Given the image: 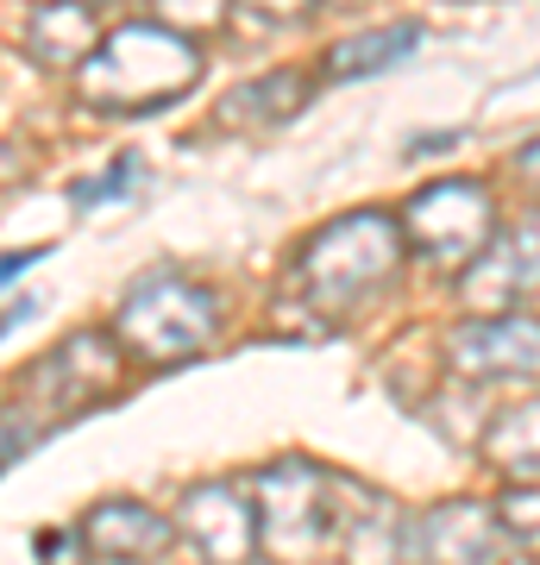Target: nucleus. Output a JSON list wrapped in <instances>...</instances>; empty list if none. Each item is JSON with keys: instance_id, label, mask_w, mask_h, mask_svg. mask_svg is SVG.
I'll return each instance as SVG.
<instances>
[{"instance_id": "ddd939ff", "label": "nucleus", "mask_w": 540, "mask_h": 565, "mask_svg": "<svg viewBox=\"0 0 540 565\" xmlns=\"http://www.w3.org/2000/svg\"><path fill=\"white\" fill-rule=\"evenodd\" d=\"M301 102H308V76L301 70H271L258 82H240L233 95L221 102V120L226 126H283L296 120Z\"/></svg>"}, {"instance_id": "6ab92c4d", "label": "nucleus", "mask_w": 540, "mask_h": 565, "mask_svg": "<svg viewBox=\"0 0 540 565\" xmlns=\"http://www.w3.org/2000/svg\"><path fill=\"white\" fill-rule=\"evenodd\" d=\"M82 553H88V546H82L76 527H70V534H39V559L44 565H82Z\"/></svg>"}, {"instance_id": "f257e3e1", "label": "nucleus", "mask_w": 540, "mask_h": 565, "mask_svg": "<svg viewBox=\"0 0 540 565\" xmlns=\"http://www.w3.org/2000/svg\"><path fill=\"white\" fill-rule=\"evenodd\" d=\"M201 82V51L158 20H126L76 63V102L95 114H158Z\"/></svg>"}, {"instance_id": "393cba45", "label": "nucleus", "mask_w": 540, "mask_h": 565, "mask_svg": "<svg viewBox=\"0 0 540 565\" xmlns=\"http://www.w3.org/2000/svg\"><path fill=\"white\" fill-rule=\"evenodd\" d=\"M233 565H271V559H258V553H245V559H233Z\"/></svg>"}, {"instance_id": "9d476101", "label": "nucleus", "mask_w": 540, "mask_h": 565, "mask_svg": "<svg viewBox=\"0 0 540 565\" xmlns=\"http://www.w3.org/2000/svg\"><path fill=\"white\" fill-rule=\"evenodd\" d=\"M82 546L95 559H120V565H145L163 559L170 541H177V522H163L151 503H133V497H114V503H95L82 515Z\"/></svg>"}, {"instance_id": "7ed1b4c3", "label": "nucleus", "mask_w": 540, "mask_h": 565, "mask_svg": "<svg viewBox=\"0 0 540 565\" xmlns=\"http://www.w3.org/2000/svg\"><path fill=\"white\" fill-rule=\"evenodd\" d=\"M221 333V302L189 277H145L126 289L120 315H114V340L145 364H182L201 359Z\"/></svg>"}, {"instance_id": "39448f33", "label": "nucleus", "mask_w": 540, "mask_h": 565, "mask_svg": "<svg viewBox=\"0 0 540 565\" xmlns=\"http://www.w3.org/2000/svg\"><path fill=\"white\" fill-rule=\"evenodd\" d=\"M490 239H497V202L472 177L427 182L415 202H409V214H402V245H415L421 258L446 264V270H459L465 258H478Z\"/></svg>"}, {"instance_id": "6e6552de", "label": "nucleus", "mask_w": 540, "mask_h": 565, "mask_svg": "<svg viewBox=\"0 0 540 565\" xmlns=\"http://www.w3.org/2000/svg\"><path fill=\"white\" fill-rule=\"evenodd\" d=\"M459 270V296L472 315H516V302L528 308V296H534V221H521L516 239L484 245Z\"/></svg>"}, {"instance_id": "4468645a", "label": "nucleus", "mask_w": 540, "mask_h": 565, "mask_svg": "<svg viewBox=\"0 0 540 565\" xmlns=\"http://www.w3.org/2000/svg\"><path fill=\"white\" fill-rule=\"evenodd\" d=\"M421 44V25L402 20V25H383V32H359V39H340L327 51V76L333 82H352V76H383L396 70L409 51Z\"/></svg>"}, {"instance_id": "4be33fe9", "label": "nucleus", "mask_w": 540, "mask_h": 565, "mask_svg": "<svg viewBox=\"0 0 540 565\" xmlns=\"http://www.w3.org/2000/svg\"><path fill=\"white\" fill-rule=\"evenodd\" d=\"M39 258H44V245H25V252H13V258H0V289H7V282H20Z\"/></svg>"}, {"instance_id": "aec40b11", "label": "nucleus", "mask_w": 540, "mask_h": 565, "mask_svg": "<svg viewBox=\"0 0 540 565\" xmlns=\"http://www.w3.org/2000/svg\"><path fill=\"white\" fill-rule=\"evenodd\" d=\"M245 7H252V13H258L264 25H289V20H301V13H308L315 0H245Z\"/></svg>"}, {"instance_id": "412c9836", "label": "nucleus", "mask_w": 540, "mask_h": 565, "mask_svg": "<svg viewBox=\"0 0 540 565\" xmlns=\"http://www.w3.org/2000/svg\"><path fill=\"white\" fill-rule=\"evenodd\" d=\"M20 422V415H13ZM13 422H0V471H7V459H20L25 446L39 440V427H13Z\"/></svg>"}, {"instance_id": "f3484780", "label": "nucleus", "mask_w": 540, "mask_h": 565, "mask_svg": "<svg viewBox=\"0 0 540 565\" xmlns=\"http://www.w3.org/2000/svg\"><path fill=\"white\" fill-rule=\"evenodd\" d=\"M139 170H145V163L133 158V151H126V158H114V163H107V170H100L95 182H76V189H70V202H76V207H95V202H107V195L120 202L126 189L139 182Z\"/></svg>"}, {"instance_id": "423d86ee", "label": "nucleus", "mask_w": 540, "mask_h": 565, "mask_svg": "<svg viewBox=\"0 0 540 565\" xmlns=\"http://www.w3.org/2000/svg\"><path fill=\"white\" fill-rule=\"evenodd\" d=\"M114 384H120V340L82 327V333H70V340L51 352V359L32 364L25 396H39L51 422H70V415H82V408L107 403Z\"/></svg>"}, {"instance_id": "9b49d317", "label": "nucleus", "mask_w": 540, "mask_h": 565, "mask_svg": "<svg viewBox=\"0 0 540 565\" xmlns=\"http://www.w3.org/2000/svg\"><path fill=\"white\" fill-rule=\"evenodd\" d=\"M402 546L421 565H490L497 527L484 503H441L421 515V527H402Z\"/></svg>"}, {"instance_id": "1a4fd4ad", "label": "nucleus", "mask_w": 540, "mask_h": 565, "mask_svg": "<svg viewBox=\"0 0 540 565\" xmlns=\"http://www.w3.org/2000/svg\"><path fill=\"white\" fill-rule=\"evenodd\" d=\"M177 527L214 565H233V559H245V553H258V522H252L245 484H195L177 503Z\"/></svg>"}, {"instance_id": "2eb2a0df", "label": "nucleus", "mask_w": 540, "mask_h": 565, "mask_svg": "<svg viewBox=\"0 0 540 565\" xmlns=\"http://www.w3.org/2000/svg\"><path fill=\"white\" fill-rule=\"evenodd\" d=\"M484 452H490V459H497L509 478L534 484V408H521V415H502V422L490 427Z\"/></svg>"}, {"instance_id": "a878e982", "label": "nucleus", "mask_w": 540, "mask_h": 565, "mask_svg": "<svg viewBox=\"0 0 540 565\" xmlns=\"http://www.w3.org/2000/svg\"><path fill=\"white\" fill-rule=\"evenodd\" d=\"M315 7H359V0H315Z\"/></svg>"}, {"instance_id": "20e7f679", "label": "nucleus", "mask_w": 540, "mask_h": 565, "mask_svg": "<svg viewBox=\"0 0 540 565\" xmlns=\"http://www.w3.org/2000/svg\"><path fill=\"white\" fill-rule=\"evenodd\" d=\"M252 522L258 541L277 559H315L340 541V509H333V478L320 465L283 459L252 478Z\"/></svg>"}, {"instance_id": "0eeeda50", "label": "nucleus", "mask_w": 540, "mask_h": 565, "mask_svg": "<svg viewBox=\"0 0 540 565\" xmlns=\"http://www.w3.org/2000/svg\"><path fill=\"white\" fill-rule=\"evenodd\" d=\"M453 364L465 377H534L540 359V333L534 315L516 308V315H472V321L453 327Z\"/></svg>"}, {"instance_id": "f03ea898", "label": "nucleus", "mask_w": 540, "mask_h": 565, "mask_svg": "<svg viewBox=\"0 0 540 565\" xmlns=\"http://www.w3.org/2000/svg\"><path fill=\"white\" fill-rule=\"evenodd\" d=\"M396 264H402V226L378 207H364V214H346L327 233H315V245L301 252V296H308V308L352 315L396 282Z\"/></svg>"}, {"instance_id": "5701e85b", "label": "nucleus", "mask_w": 540, "mask_h": 565, "mask_svg": "<svg viewBox=\"0 0 540 565\" xmlns=\"http://www.w3.org/2000/svg\"><path fill=\"white\" fill-rule=\"evenodd\" d=\"M32 315H39V296H20L13 308H0V340H7L20 321H32Z\"/></svg>"}, {"instance_id": "f8f14e48", "label": "nucleus", "mask_w": 540, "mask_h": 565, "mask_svg": "<svg viewBox=\"0 0 540 565\" xmlns=\"http://www.w3.org/2000/svg\"><path fill=\"white\" fill-rule=\"evenodd\" d=\"M100 39V20L82 7V0H44L25 20V57L44 63V70H76Z\"/></svg>"}, {"instance_id": "b1692460", "label": "nucleus", "mask_w": 540, "mask_h": 565, "mask_svg": "<svg viewBox=\"0 0 540 565\" xmlns=\"http://www.w3.org/2000/svg\"><path fill=\"white\" fill-rule=\"evenodd\" d=\"M88 13H107V7H133V0H82Z\"/></svg>"}, {"instance_id": "a211bd4d", "label": "nucleus", "mask_w": 540, "mask_h": 565, "mask_svg": "<svg viewBox=\"0 0 540 565\" xmlns=\"http://www.w3.org/2000/svg\"><path fill=\"white\" fill-rule=\"evenodd\" d=\"M497 515H502V527H509L521 546H534V484L509 490V497L497 503Z\"/></svg>"}, {"instance_id": "dca6fc26", "label": "nucleus", "mask_w": 540, "mask_h": 565, "mask_svg": "<svg viewBox=\"0 0 540 565\" xmlns=\"http://www.w3.org/2000/svg\"><path fill=\"white\" fill-rule=\"evenodd\" d=\"M226 7L233 0H158V25L182 32V39H201V32H221Z\"/></svg>"}]
</instances>
